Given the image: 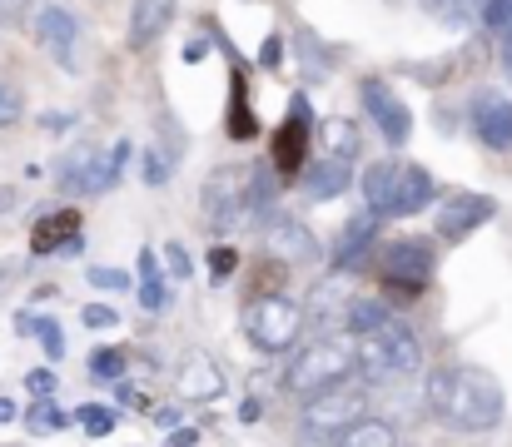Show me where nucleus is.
<instances>
[{"mask_svg":"<svg viewBox=\"0 0 512 447\" xmlns=\"http://www.w3.org/2000/svg\"><path fill=\"white\" fill-rule=\"evenodd\" d=\"M264 244H269V254L284 259V264H314V259H319V239H314L299 219H274V224H264Z\"/></svg>","mask_w":512,"mask_h":447,"instance_id":"14","label":"nucleus"},{"mask_svg":"<svg viewBox=\"0 0 512 447\" xmlns=\"http://www.w3.org/2000/svg\"><path fill=\"white\" fill-rule=\"evenodd\" d=\"M140 303H145L150 313H165V303H170V294H165V284H160V279L140 284Z\"/></svg>","mask_w":512,"mask_h":447,"instance_id":"36","label":"nucleus"},{"mask_svg":"<svg viewBox=\"0 0 512 447\" xmlns=\"http://www.w3.org/2000/svg\"><path fill=\"white\" fill-rule=\"evenodd\" d=\"M503 383L488 368L453 363L428 378V413L448 433H493L503 423Z\"/></svg>","mask_w":512,"mask_h":447,"instance_id":"1","label":"nucleus"},{"mask_svg":"<svg viewBox=\"0 0 512 447\" xmlns=\"http://www.w3.org/2000/svg\"><path fill=\"white\" fill-rule=\"evenodd\" d=\"M234 264H239V259H234V249H214V254H209V279H214V284H224V279L234 274Z\"/></svg>","mask_w":512,"mask_h":447,"instance_id":"33","label":"nucleus"},{"mask_svg":"<svg viewBox=\"0 0 512 447\" xmlns=\"http://www.w3.org/2000/svg\"><path fill=\"white\" fill-rule=\"evenodd\" d=\"M30 20H35V25H30V30H35V40H40L60 65H70V50H75V40H80V20H75L65 5H55V0H50V5H40Z\"/></svg>","mask_w":512,"mask_h":447,"instance_id":"12","label":"nucleus"},{"mask_svg":"<svg viewBox=\"0 0 512 447\" xmlns=\"http://www.w3.org/2000/svg\"><path fill=\"white\" fill-rule=\"evenodd\" d=\"M15 120H20V105H15V95H10V90H0V130H5V125H15Z\"/></svg>","mask_w":512,"mask_h":447,"instance_id":"40","label":"nucleus"},{"mask_svg":"<svg viewBox=\"0 0 512 447\" xmlns=\"http://www.w3.org/2000/svg\"><path fill=\"white\" fill-rule=\"evenodd\" d=\"M85 279H90V289H110V294L130 289V274L125 269H105V264H85Z\"/></svg>","mask_w":512,"mask_h":447,"instance_id":"29","label":"nucleus"},{"mask_svg":"<svg viewBox=\"0 0 512 447\" xmlns=\"http://www.w3.org/2000/svg\"><path fill=\"white\" fill-rule=\"evenodd\" d=\"M304 328V308L289 294H264L244 308V333L259 353H289Z\"/></svg>","mask_w":512,"mask_h":447,"instance_id":"6","label":"nucleus"},{"mask_svg":"<svg viewBox=\"0 0 512 447\" xmlns=\"http://www.w3.org/2000/svg\"><path fill=\"white\" fill-rule=\"evenodd\" d=\"M155 423H160V428H179V413H174V408H160V413H155Z\"/></svg>","mask_w":512,"mask_h":447,"instance_id":"42","label":"nucleus"},{"mask_svg":"<svg viewBox=\"0 0 512 447\" xmlns=\"http://www.w3.org/2000/svg\"><path fill=\"white\" fill-rule=\"evenodd\" d=\"M75 234H80V214H75V209H60V214H50V219L30 234V249H35V254L75 249Z\"/></svg>","mask_w":512,"mask_h":447,"instance_id":"20","label":"nucleus"},{"mask_svg":"<svg viewBox=\"0 0 512 447\" xmlns=\"http://www.w3.org/2000/svg\"><path fill=\"white\" fill-rule=\"evenodd\" d=\"M418 368H423V343H418V333L398 313L383 328L358 338V373H363V383H398V378H408Z\"/></svg>","mask_w":512,"mask_h":447,"instance_id":"4","label":"nucleus"},{"mask_svg":"<svg viewBox=\"0 0 512 447\" xmlns=\"http://www.w3.org/2000/svg\"><path fill=\"white\" fill-rule=\"evenodd\" d=\"M204 219L214 229H234L244 219H254V169L249 164H219L209 179H204Z\"/></svg>","mask_w":512,"mask_h":447,"instance_id":"5","label":"nucleus"},{"mask_svg":"<svg viewBox=\"0 0 512 447\" xmlns=\"http://www.w3.org/2000/svg\"><path fill=\"white\" fill-rule=\"evenodd\" d=\"M503 70H508V80H512V25L503 30Z\"/></svg>","mask_w":512,"mask_h":447,"instance_id":"43","label":"nucleus"},{"mask_svg":"<svg viewBox=\"0 0 512 447\" xmlns=\"http://www.w3.org/2000/svg\"><path fill=\"white\" fill-rule=\"evenodd\" d=\"M254 130H259V125H254V115L244 110V95H239V80H234V110H229V135H234V140H254Z\"/></svg>","mask_w":512,"mask_h":447,"instance_id":"30","label":"nucleus"},{"mask_svg":"<svg viewBox=\"0 0 512 447\" xmlns=\"http://www.w3.org/2000/svg\"><path fill=\"white\" fill-rule=\"evenodd\" d=\"M115 323H120L115 308H105V303H90L85 308V328H115Z\"/></svg>","mask_w":512,"mask_h":447,"instance_id":"37","label":"nucleus"},{"mask_svg":"<svg viewBox=\"0 0 512 447\" xmlns=\"http://www.w3.org/2000/svg\"><path fill=\"white\" fill-rule=\"evenodd\" d=\"M299 45H304V70H309V80H324L334 65H329V55L319 50V40H314V30H299Z\"/></svg>","mask_w":512,"mask_h":447,"instance_id":"27","label":"nucleus"},{"mask_svg":"<svg viewBox=\"0 0 512 447\" xmlns=\"http://www.w3.org/2000/svg\"><path fill=\"white\" fill-rule=\"evenodd\" d=\"M0 423H15V403L10 398H0Z\"/></svg>","mask_w":512,"mask_h":447,"instance_id":"44","label":"nucleus"},{"mask_svg":"<svg viewBox=\"0 0 512 447\" xmlns=\"http://www.w3.org/2000/svg\"><path fill=\"white\" fill-rule=\"evenodd\" d=\"M388 318H393V308H388V303H378V298H353V303H348V328H353V338H363V333L383 328Z\"/></svg>","mask_w":512,"mask_h":447,"instance_id":"23","label":"nucleus"},{"mask_svg":"<svg viewBox=\"0 0 512 447\" xmlns=\"http://www.w3.org/2000/svg\"><path fill=\"white\" fill-rule=\"evenodd\" d=\"M478 20L488 30H508L512 25V0H478Z\"/></svg>","mask_w":512,"mask_h":447,"instance_id":"31","label":"nucleus"},{"mask_svg":"<svg viewBox=\"0 0 512 447\" xmlns=\"http://www.w3.org/2000/svg\"><path fill=\"white\" fill-rule=\"evenodd\" d=\"M319 145H324V159L353 164L358 159V125L353 120H324L319 125Z\"/></svg>","mask_w":512,"mask_h":447,"instance_id":"21","label":"nucleus"},{"mask_svg":"<svg viewBox=\"0 0 512 447\" xmlns=\"http://www.w3.org/2000/svg\"><path fill=\"white\" fill-rule=\"evenodd\" d=\"M304 154H309V110H304V95L294 100L289 120L274 130V169L279 174H299L304 169Z\"/></svg>","mask_w":512,"mask_h":447,"instance_id":"13","label":"nucleus"},{"mask_svg":"<svg viewBox=\"0 0 512 447\" xmlns=\"http://www.w3.org/2000/svg\"><path fill=\"white\" fill-rule=\"evenodd\" d=\"M55 383H60V378H55L50 368H35V373L25 378V388H30V393H35L40 403H50V393H55Z\"/></svg>","mask_w":512,"mask_h":447,"instance_id":"34","label":"nucleus"},{"mask_svg":"<svg viewBox=\"0 0 512 447\" xmlns=\"http://www.w3.org/2000/svg\"><path fill=\"white\" fill-rule=\"evenodd\" d=\"M493 214H498V199H493V194H468V189H458V194H448V199L438 204V239L463 244V239H468L473 229H483Z\"/></svg>","mask_w":512,"mask_h":447,"instance_id":"9","label":"nucleus"},{"mask_svg":"<svg viewBox=\"0 0 512 447\" xmlns=\"http://www.w3.org/2000/svg\"><path fill=\"white\" fill-rule=\"evenodd\" d=\"M65 423H70V418H65V413H60L55 403H35V408H30V423H25V428L45 438V433H60Z\"/></svg>","mask_w":512,"mask_h":447,"instance_id":"28","label":"nucleus"},{"mask_svg":"<svg viewBox=\"0 0 512 447\" xmlns=\"http://www.w3.org/2000/svg\"><path fill=\"white\" fill-rule=\"evenodd\" d=\"M75 423L90 433V438H110L115 433V408H100V403H85L80 413H75Z\"/></svg>","mask_w":512,"mask_h":447,"instance_id":"25","label":"nucleus"},{"mask_svg":"<svg viewBox=\"0 0 512 447\" xmlns=\"http://www.w3.org/2000/svg\"><path fill=\"white\" fill-rule=\"evenodd\" d=\"M329 447H398V433H393V423H383V418H363V423H353L343 438H334Z\"/></svg>","mask_w":512,"mask_h":447,"instance_id":"22","label":"nucleus"},{"mask_svg":"<svg viewBox=\"0 0 512 447\" xmlns=\"http://www.w3.org/2000/svg\"><path fill=\"white\" fill-rule=\"evenodd\" d=\"M358 373V338H324V343H309L289 358V373H284V388L299 393L304 403L339 388Z\"/></svg>","mask_w":512,"mask_h":447,"instance_id":"3","label":"nucleus"},{"mask_svg":"<svg viewBox=\"0 0 512 447\" xmlns=\"http://www.w3.org/2000/svg\"><path fill=\"white\" fill-rule=\"evenodd\" d=\"M373 234H378V214H368V209L353 214L348 229L339 234V244H334V269H343V274L358 269V259H363V249L373 244Z\"/></svg>","mask_w":512,"mask_h":447,"instance_id":"18","label":"nucleus"},{"mask_svg":"<svg viewBox=\"0 0 512 447\" xmlns=\"http://www.w3.org/2000/svg\"><path fill=\"white\" fill-rule=\"evenodd\" d=\"M348 184H353V164H339V159H319V164L304 169V194L309 199H339Z\"/></svg>","mask_w":512,"mask_h":447,"instance_id":"19","label":"nucleus"},{"mask_svg":"<svg viewBox=\"0 0 512 447\" xmlns=\"http://www.w3.org/2000/svg\"><path fill=\"white\" fill-rule=\"evenodd\" d=\"M378 274H383L388 289H408V294H418V289L433 279V249H428L423 239H398V244L383 249Z\"/></svg>","mask_w":512,"mask_h":447,"instance_id":"8","label":"nucleus"},{"mask_svg":"<svg viewBox=\"0 0 512 447\" xmlns=\"http://www.w3.org/2000/svg\"><path fill=\"white\" fill-rule=\"evenodd\" d=\"M25 15V0H0V20H20Z\"/></svg>","mask_w":512,"mask_h":447,"instance_id":"41","label":"nucleus"},{"mask_svg":"<svg viewBox=\"0 0 512 447\" xmlns=\"http://www.w3.org/2000/svg\"><path fill=\"white\" fill-rule=\"evenodd\" d=\"M358 189H363L368 214H378V219H408V214L428 209L433 194H438L433 174H428L423 164H403V159H378V164H368L363 179H358Z\"/></svg>","mask_w":512,"mask_h":447,"instance_id":"2","label":"nucleus"},{"mask_svg":"<svg viewBox=\"0 0 512 447\" xmlns=\"http://www.w3.org/2000/svg\"><path fill=\"white\" fill-rule=\"evenodd\" d=\"M363 418H368V388L353 383V378L304 403V433L309 438H343Z\"/></svg>","mask_w":512,"mask_h":447,"instance_id":"7","label":"nucleus"},{"mask_svg":"<svg viewBox=\"0 0 512 447\" xmlns=\"http://www.w3.org/2000/svg\"><path fill=\"white\" fill-rule=\"evenodd\" d=\"M179 398H189V403L224 398V373H219V363H209V353H189L184 358V368H179Z\"/></svg>","mask_w":512,"mask_h":447,"instance_id":"15","label":"nucleus"},{"mask_svg":"<svg viewBox=\"0 0 512 447\" xmlns=\"http://www.w3.org/2000/svg\"><path fill=\"white\" fill-rule=\"evenodd\" d=\"M473 135L488 149H512V100L498 90L473 95Z\"/></svg>","mask_w":512,"mask_h":447,"instance_id":"11","label":"nucleus"},{"mask_svg":"<svg viewBox=\"0 0 512 447\" xmlns=\"http://www.w3.org/2000/svg\"><path fill=\"white\" fill-rule=\"evenodd\" d=\"M140 279H145V284L160 279V254H155V249H140Z\"/></svg>","mask_w":512,"mask_h":447,"instance_id":"39","label":"nucleus"},{"mask_svg":"<svg viewBox=\"0 0 512 447\" xmlns=\"http://www.w3.org/2000/svg\"><path fill=\"white\" fill-rule=\"evenodd\" d=\"M90 373H100V378H120V373H125V358H120L115 348H105V353L90 358Z\"/></svg>","mask_w":512,"mask_h":447,"instance_id":"32","label":"nucleus"},{"mask_svg":"<svg viewBox=\"0 0 512 447\" xmlns=\"http://www.w3.org/2000/svg\"><path fill=\"white\" fill-rule=\"evenodd\" d=\"M418 5H423L428 15H438V20H448V15H463V5H468V0H418Z\"/></svg>","mask_w":512,"mask_h":447,"instance_id":"38","label":"nucleus"},{"mask_svg":"<svg viewBox=\"0 0 512 447\" xmlns=\"http://www.w3.org/2000/svg\"><path fill=\"white\" fill-rule=\"evenodd\" d=\"M179 164V145H150V164H145V179L160 189L170 179V169Z\"/></svg>","mask_w":512,"mask_h":447,"instance_id":"26","label":"nucleus"},{"mask_svg":"<svg viewBox=\"0 0 512 447\" xmlns=\"http://www.w3.org/2000/svg\"><path fill=\"white\" fill-rule=\"evenodd\" d=\"M25 328L40 338V348L50 353V363H55V358H65V333H60V323H55V318H25Z\"/></svg>","mask_w":512,"mask_h":447,"instance_id":"24","label":"nucleus"},{"mask_svg":"<svg viewBox=\"0 0 512 447\" xmlns=\"http://www.w3.org/2000/svg\"><path fill=\"white\" fill-rule=\"evenodd\" d=\"M125 164H130V140H115V145H100L95 149V159H90V169H85V194H105V189H115L120 184V174H125Z\"/></svg>","mask_w":512,"mask_h":447,"instance_id":"17","label":"nucleus"},{"mask_svg":"<svg viewBox=\"0 0 512 447\" xmlns=\"http://www.w3.org/2000/svg\"><path fill=\"white\" fill-rule=\"evenodd\" d=\"M174 20V0H135V10H130V50H150L165 30H170Z\"/></svg>","mask_w":512,"mask_h":447,"instance_id":"16","label":"nucleus"},{"mask_svg":"<svg viewBox=\"0 0 512 447\" xmlns=\"http://www.w3.org/2000/svg\"><path fill=\"white\" fill-rule=\"evenodd\" d=\"M165 264H170V274H174V279H189V274H194V264H189L184 244H165Z\"/></svg>","mask_w":512,"mask_h":447,"instance_id":"35","label":"nucleus"},{"mask_svg":"<svg viewBox=\"0 0 512 447\" xmlns=\"http://www.w3.org/2000/svg\"><path fill=\"white\" fill-rule=\"evenodd\" d=\"M363 105H368V120L378 125V135L388 140L393 149L408 145V135H413V115H408V105L383 85V80H363Z\"/></svg>","mask_w":512,"mask_h":447,"instance_id":"10","label":"nucleus"}]
</instances>
